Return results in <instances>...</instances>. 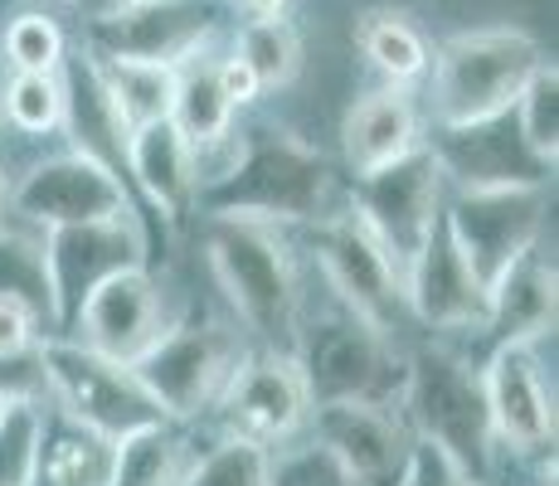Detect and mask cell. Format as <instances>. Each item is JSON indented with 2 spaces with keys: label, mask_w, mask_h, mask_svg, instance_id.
<instances>
[{
  "label": "cell",
  "mask_w": 559,
  "mask_h": 486,
  "mask_svg": "<svg viewBox=\"0 0 559 486\" xmlns=\"http://www.w3.org/2000/svg\"><path fill=\"white\" fill-rule=\"evenodd\" d=\"M545 63L540 45L525 29H462L433 49V127H477L507 117L525 79Z\"/></svg>",
  "instance_id": "obj_4"
},
{
  "label": "cell",
  "mask_w": 559,
  "mask_h": 486,
  "mask_svg": "<svg viewBox=\"0 0 559 486\" xmlns=\"http://www.w3.org/2000/svg\"><path fill=\"white\" fill-rule=\"evenodd\" d=\"M287 355L302 370L311 404L336 399H370V404H400L404 360L390 336L365 327L360 317L331 307L326 317H302Z\"/></svg>",
  "instance_id": "obj_5"
},
{
  "label": "cell",
  "mask_w": 559,
  "mask_h": 486,
  "mask_svg": "<svg viewBox=\"0 0 559 486\" xmlns=\"http://www.w3.org/2000/svg\"><path fill=\"white\" fill-rule=\"evenodd\" d=\"M400 414L408 434L428 448H438L448 462H457L472 482L487 486V467L497 458V438L487 424V399L481 380L457 351L424 345L404 360V389Z\"/></svg>",
  "instance_id": "obj_3"
},
{
  "label": "cell",
  "mask_w": 559,
  "mask_h": 486,
  "mask_svg": "<svg viewBox=\"0 0 559 486\" xmlns=\"http://www.w3.org/2000/svg\"><path fill=\"white\" fill-rule=\"evenodd\" d=\"M477 380L497 452L540 458L545 448H555V394L545 384V365L535 345L501 341L477 370Z\"/></svg>",
  "instance_id": "obj_16"
},
{
  "label": "cell",
  "mask_w": 559,
  "mask_h": 486,
  "mask_svg": "<svg viewBox=\"0 0 559 486\" xmlns=\"http://www.w3.org/2000/svg\"><path fill=\"white\" fill-rule=\"evenodd\" d=\"M545 210H550L545 186H448L443 229L453 234L477 283L491 287L515 258L540 248Z\"/></svg>",
  "instance_id": "obj_8"
},
{
  "label": "cell",
  "mask_w": 559,
  "mask_h": 486,
  "mask_svg": "<svg viewBox=\"0 0 559 486\" xmlns=\"http://www.w3.org/2000/svg\"><path fill=\"white\" fill-rule=\"evenodd\" d=\"M243 351H249L243 336L234 327H224V321H170L132 370L152 394L156 414L166 424L186 428L214 408V399L229 384Z\"/></svg>",
  "instance_id": "obj_7"
},
{
  "label": "cell",
  "mask_w": 559,
  "mask_h": 486,
  "mask_svg": "<svg viewBox=\"0 0 559 486\" xmlns=\"http://www.w3.org/2000/svg\"><path fill=\"white\" fill-rule=\"evenodd\" d=\"M190 442L180 434V424H156L132 428L112 442V477L107 486H176L180 472L190 467Z\"/></svg>",
  "instance_id": "obj_26"
},
{
  "label": "cell",
  "mask_w": 559,
  "mask_h": 486,
  "mask_svg": "<svg viewBox=\"0 0 559 486\" xmlns=\"http://www.w3.org/2000/svg\"><path fill=\"white\" fill-rule=\"evenodd\" d=\"M146 263V239L136 214L103 224H73V229L45 234V277H49V331L59 336L69 327L73 307L93 283H103L117 268Z\"/></svg>",
  "instance_id": "obj_17"
},
{
  "label": "cell",
  "mask_w": 559,
  "mask_h": 486,
  "mask_svg": "<svg viewBox=\"0 0 559 486\" xmlns=\"http://www.w3.org/2000/svg\"><path fill=\"white\" fill-rule=\"evenodd\" d=\"M311 258H317V268H321V277H326L336 307L350 311V317H360L365 327H374L380 336L394 341L400 321L408 317L404 273L380 248V239L350 214V204L336 210L331 220L311 224Z\"/></svg>",
  "instance_id": "obj_9"
},
{
  "label": "cell",
  "mask_w": 559,
  "mask_h": 486,
  "mask_svg": "<svg viewBox=\"0 0 559 486\" xmlns=\"http://www.w3.org/2000/svg\"><path fill=\"white\" fill-rule=\"evenodd\" d=\"M39 375H45V404L53 414L73 418V424H83L88 434L107 442L160 418L132 365L112 360V355L93 351V345L73 336L39 341Z\"/></svg>",
  "instance_id": "obj_6"
},
{
  "label": "cell",
  "mask_w": 559,
  "mask_h": 486,
  "mask_svg": "<svg viewBox=\"0 0 559 486\" xmlns=\"http://www.w3.org/2000/svg\"><path fill=\"white\" fill-rule=\"evenodd\" d=\"M39 424H45V404H25L0 424V486H29L35 482V458H39Z\"/></svg>",
  "instance_id": "obj_35"
},
{
  "label": "cell",
  "mask_w": 559,
  "mask_h": 486,
  "mask_svg": "<svg viewBox=\"0 0 559 486\" xmlns=\"http://www.w3.org/2000/svg\"><path fill=\"white\" fill-rule=\"evenodd\" d=\"M234 107L229 97L219 93V79H214V54L200 49L190 59L176 63V93H170V122L186 137L195 151L224 142L234 132Z\"/></svg>",
  "instance_id": "obj_25"
},
{
  "label": "cell",
  "mask_w": 559,
  "mask_h": 486,
  "mask_svg": "<svg viewBox=\"0 0 559 486\" xmlns=\"http://www.w3.org/2000/svg\"><path fill=\"white\" fill-rule=\"evenodd\" d=\"M45 317L39 307L20 297H0V360H15V355H29L39 341H45Z\"/></svg>",
  "instance_id": "obj_37"
},
{
  "label": "cell",
  "mask_w": 559,
  "mask_h": 486,
  "mask_svg": "<svg viewBox=\"0 0 559 486\" xmlns=\"http://www.w3.org/2000/svg\"><path fill=\"white\" fill-rule=\"evenodd\" d=\"M273 472V452L243 438H214L204 452L190 458V467L180 472L176 486H267Z\"/></svg>",
  "instance_id": "obj_32"
},
{
  "label": "cell",
  "mask_w": 559,
  "mask_h": 486,
  "mask_svg": "<svg viewBox=\"0 0 559 486\" xmlns=\"http://www.w3.org/2000/svg\"><path fill=\"white\" fill-rule=\"evenodd\" d=\"M10 73H59L69 63V35L49 10H20L5 25Z\"/></svg>",
  "instance_id": "obj_34"
},
{
  "label": "cell",
  "mask_w": 559,
  "mask_h": 486,
  "mask_svg": "<svg viewBox=\"0 0 559 486\" xmlns=\"http://www.w3.org/2000/svg\"><path fill=\"white\" fill-rule=\"evenodd\" d=\"M107 477H112V442L45 404L35 482L29 486H107Z\"/></svg>",
  "instance_id": "obj_24"
},
{
  "label": "cell",
  "mask_w": 559,
  "mask_h": 486,
  "mask_svg": "<svg viewBox=\"0 0 559 486\" xmlns=\"http://www.w3.org/2000/svg\"><path fill=\"white\" fill-rule=\"evenodd\" d=\"M214 79H219V93L229 97V107L234 112H243L249 103H258L263 97V88H258V79H253V69L239 59V54H214Z\"/></svg>",
  "instance_id": "obj_39"
},
{
  "label": "cell",
  "mask_w": 559,
  "mask_h": 486,
  "mask_svg": "<svg viewBox=\"0 0 559 486\" xmlns=\"http://www.w3.org/2000/svg\"><path fill=\"white\" fill-rule=\"evenodd\" d=\"M487 331H497V345H535L545 331H555V263L540 248L521 253L487 287Z\"/></svg>",
  "instance_id": "obj_22"
},
{
  "label": "cell",
  "mask_w": 559,
  "mask_h": 486,
  "mask_svg": "<svg viewBox=\"0 0 559 486\" xmlns=\"http://www.w3.org/2000/svg\"><path fill=\"white\" fill-rule=\"evenodd\" d=\"M253 20H283L287 15V0H239Z\"/></svg>",
  "instance_id": "obj_40"
},
{
  "label": "cell",
  "mask_w": 559,
  "mask_h": 486,
  "mask_svg": "<svg viewBox=\"0 0 559 486\" xmlns=\"http://www.w3.org/2000/svg\"><path fill=\"white\" fill-rule=\"evenodd\" d=\"M204 263L243 331L287 351L302 321V277L287 229L258 220H204Z\"/></svg>",
  "instance_id": "obj_2"
},
{
  "label": "cell",
  "mask_w": 559,
  "mask_h": 486,
  "mask_svg": "<svg viewBox=\"0 0 559 486\" xmlns=\"http://www.w3.org/2000/svg\"><path fill=\"white\" fill-rule=\"evenodd\" d=\"M443 200H448V176L428 142L408 151L404 161H394V166L374 170V176L350 180V214L380 239V248L394 258L400 273L414 263V253L424 248L428 234L438 229Z\"/></svg>",
  "instance_id": "obj_10"
},
{
  "label": "cell",
  "mask_w": 559,
  "mask_h": 486,
  "mask_svg": "<svg viewBox=\"0 0 559 486\" xmlns=\"http://www.w3.org/2000/svg\"><path fill=\"white\" fill-rule=\"evenodd\" d=\"M214 0H117L103 10L88 29L93 59H122V63H166L210 49V35L219 25Z\"/></svg>",
  "instance_id": "obj_14"
},
{
  "label": "cell",
  "mask_w": 559,
  "mask_h": 486,
  "mask_svg": "<svg viewBox=\"0 0 559 486\" xmlns=\"http://www.w3.org/2000/svg\"><path fill=\"white\" fill-rule=\"evenodd\" d=\"M404 486H481V482H472L467 472H462L457 462H448L438 448L418 442L414 462H408V472H404Z\"/></svg>",
  "instance_id": "obj_38"
},
{
  "label": "cell",
  "mask_w": 559,
  "mask_h": 486,
  "mask_svg": "<svg viewBox=\"0 0 559 486\" xmlns=\"http://www.w3.org/2000/svg\"><path fill=\"white\" fill-rule=\"evenodd\" d=\"M127 214H136L132 186L117 170L79 156V151H59V156L35 161L20 180H10V200H5V220H20L35 234L127 220Z\"/></svg>",
  "instance_id": "obj_11"
},
{
  "label": "cell",
  "mask_w": 559,
  "mask_h": 486,
  "mask_svg": "<svg viewBox=\"0 0 559 486\" xmlns=\"http://www.w3.org/2000/svg\"><path fill=\"white\" fill-rule=\"evenodd\" d=\"M103 73V88L112 97L117 117L127 122V132L152 127L170 117V93H176V69L166 63H122V59H93Z\"/></svg>",
  "instance_id": "obj_28"
},
{
  "label": "cell",
  "mask_w": 559,
  "mask_h": 486,
  "mask_svg": "<svg viewBox=\"0 0 559 486\" xmlns=\"http://www.w3.org/2000/svg\"><path fill=\"white\" fill-rule=\"evenodd\" d=\"M267 486H356L326 452L317 448L307 434L287 448H273V472H267Z\"/></svg>",
  "instance_id": "obj_36"
},
{
  "label": "cell",
  "mask_w": 559,
  "mask_h": 486,
  "mask_svg": "<svg viewBox=\"0 0 559 486\" xmlns=\"http://www.w3.org/2000/svg\"><path fill=\"white\" fill-rule=\"evenodd\" d=\"M307 438L356 486H404V472L418 448L400 404H370V399L311 404Z\"/></svg>",
  "instance_id": "obj_13"
},
{
  "label": "cell",
  "mask_w": 559,
  "mask_h": 486,
  "mask_svg": "<svg viewBox=\"0 0 559 486\" xmlns=\"http://www.w3.org/2000/svg\"><path fill=\"white\" fill-rule=\"evenodd\" d=\"M0 297H20L39 307L49 321V277H45V234L35 229H10L0 224ZM53 336V331H49Z\"/></svg>",
  "instance_id": "obj_33"
},
{
  "label": "cell",
  "mask_w": 559,
  "mask_h": 486,
  "mask_svg": "<svg viewBox=\"0 0 559 486\" xmlns=\"http://www.w3.org/2000/svg\"><path fill=\"white\" fill-rule=\"evenodd\" d=\"M428 146H433L448 186H545L550 180V170L525 151L511 112L477 127H453V132L438 127Z\"/></svg>",
  "instance_id": "obj_19"
},
{
  "label": "cell",
  "mask_w": 559,
  "mask_h": 486,
  "mask_svg": "<svg viewBox=\"0 0 559 486\" xmlns=\"http://www.w3.org/2000/svg\"><path fill=\"white\" fill-rule=\"evenodd\" d=\"M234 54L253 69L258 88L273 93V88H287L302 69V39H297L293 20H249L234 39Z\"/></svg>",
  "instance_id": "obj_30"
},
{
  "label": "cell",
  "mask_w": 559,
  "mask_h": 486,
  "mask_svg": "<svg viewBox=\"0 0 559 486\" xmlns=\"http://www.w3.org/2000/svg\"><path fill=\"white\" fill-rule=\"evenodd\" d=\"M166 327L170 321H166L160 283L146 273V263H132V268L107 273L103 283H93L88 292H83L63 331H73V341L93 345V351L112 355V360L136 365L156 345V336Z\"/></svg>",
  "instance_id": "obj_15"
},
{
  "label": "cell",
  "mask_w": 559,
  "mask_h": 486,
  "mask_svg": "<svg viewBox=\"0 0 559 486\" xmlns=\"http://www.w3.org/2000/svg\"><path fill=\"white\" fill-rule=\"evenodd\" d=\"M204 220H258V224H321L350 204L317 146L283 127H243L224 142L195 151Z\"/></svg>",
  "instance_id": "obj_1"
},
{
  "label": "cell",
  "mask_w": 559,
  "mask_h": 486,
  "mask_svg": "<svg viewBox=\"0 0 559 486\" xmlns=\"http://www.w3.org/2000/svg\"><path fill=\"white\" fill-rule=\"evenodd\" d=\"M214 424L224 438H243L258 448H287L307 434L311 418V394L302 384V370L287 351L273 345H253L243 351V360L234 365L229 384L214 399Z\"/></svg>",
  "instance_id": "obj_12"
},
{
  "label": "cell",
  "mask_w": 559,
  "mask_h": 486,
  "mask_svg": "<svg viewBox=\"0 0 559 486\" xmlns=\"http://www.w3.org/2000/svg\"><path fill=\"white\" fill-rule=\"evenodd\" d=\"M341 146H346V170L356 180L418 151L424 146V117H418L414 93L390 88V83L365 93L341 122Z\"/></svg>",
  "instance_id": "obj_21"
},
{
  "label": "cell",
  "mask_w": 559,
  "mask_h": 486,
  "mask_svg": "<svg viewBox=\"0 0 559 486\" xmlns=\"http://www.w3.org/2000/svg\"><path fill=\"white\" fill-rule=\"evenodd\" d=\"M404 301L408 317L433 331H487V287L457 253L443 220L404 268Z\"/></svg>",
  "instance_id": "obj_18"
},
{
  "label": "cell",
  "mask_w": 559,
  "mask_h": 486,
  "mask_svg": "<svg viewBox=\"0 0 559 486\" xmlns=\"http://www.w3.org/2000/svg\"><path fill=\"white\" fill-rule=\"evenodd\" d=\"M20 404V399H10V394H0V424H5V414H10V408H15Z\"/></svg>",
  "instance_id": "obj_42"
},
{
  "label": "cell",
  "mask_w": 559,
  "mask_h": 486,
  "mask_svg": "<svg viewBox=\"0 0 559 486\" xmlns=\"http://www.w3.org/2000/svg\"><path fill=\"white\" fill-rule=\"evenodd\" d=\"M127 186L142 190V200L152 204L166 224H180L186 214H195V194H200V176H195V146L176 132V122H152L136 127L127 137V166H122Z\"/></svg>",
  "instance_id": "obj_20"
},
{
  "label": "cell",
  "mask_w": 559,
  "mask_h": 486,
  "mask_svg": "<svg viewBox=\"0 0 559 486\" xmlns=\"http://www.w3.org/2000/svg\"><path fill=\"white\" fill-rule=\"evenodd\" d=\"M0 122L20 137L63 132V69L59 73H10L0 83Z\"/></svg>",
  "instance_id": "obj_29"
},
{
  "label": "cell",
  "mask_w": 559,
  "mask_h": 486,
  "mask_svg": "<svg viewBox=\"0 0 559 486\" xmlns=\"http://www.w3.org/2000/svg\"><path fill=\"white\" fill-rule=\"evenodd\" d=\"M356 39H360L365 59L384 73L390 88H414L418 79H428L433 45H428L424 29L408 15H400V10H370L356 25Z\"/></svg>",
  "instance_id": "obj_27"
},
{
  "label": "cell",
  "mask_w": 559,
  "mask_h": 486,
  "mask_svg": "<svg viewBox=\"0 0 559 486\" xmlns=\"http://www.w3.org/2000/svg\"><path fill=\"white\" fill-rule=\"evenodd\" d=\"M5 200H10V180H5V170H0V224H5Z\"/></svg>",
  "instance_id": "obj_41"
},
{
  "label": "cell",
  "mask_w": 559,
  "mask_h": 486,
  "mask_svg": "<svg viewBox=\"0 0 559 486\" xmlns=\"http://www.w3.org/2000/svg\"><path fill=\"white\" fill-rule=\"evenodd\" d=\"M511 117H515V132H521L525 151H531L545 170H555V161H559V69L550 59L525 79Z\"/></svg>",
  "instance_id": "obj_31"
},
{
  "label": "cell",
  "mask_w": 559,
  "mask_h": 486,
  "mask_svg": "<svg viewBox=\"0 0 559 486\" xmlns=\"http://www.w3.org/2000/svg\"><path fill=\"white\" fill-rule=\"evenodd\" d=\"M63 132H69V151H79V156L98 161V166L122 176L127 137L132 132H127V122L117 117V107H112V97H107V88H103V73H98V63H93V54L79 63V69L63 63Z\"/></svg>",
  "instance_id": "obj_23"
}]
</instances>
